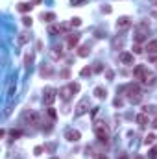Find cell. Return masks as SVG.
I'll return each mask as SVG.
<instances>
[{"instance_id":"2e32d148","label":"cell","mask_w":157,"mask_h":159,"mask_svg":"<svg viewBox=\"0 0 157 159\" xmlns=\"http://www.w3.org/2000/svg\"><path fill=\"white\" fill-rule=\"evenodd\" d=\"M137 124L139 126H146V124H148V115H146V113H139L137 115Z\"/></svg>"},{"instance_id":"cb8c5ba5","label":"cell","mask_w":157,"mask_h":159,"mask_svg":"<svg viewBox=\"0 0 157 159\" xmlns=\"http://www.w3.org/2000/svg\"><path fill=\"white\" fill-rule=\"evenodd\" d=\"M28 39H30L28 34H20V35H19V43H20V45H26V43H28Z\"/></svg>"},{"instance_id":"4316f807","label":"cell","mask_w":157,"mask_h":159,"mask_svg":"<svg viewBox=\"0 0 157 159\" xmlns=\"http://www.w3.org/2000/svg\"><path fill=\"white\" fill-rule=\"evenodd\" d=\"M142 52H144V48L141 45H133V54H142Z\"/></svg>"},{"instance_id":"e575fe53","label":"cell","mask_w":157,"mask_h":159,"mask_svg":"<svg viewBox=\"0 0 157 159\" xmlns=\"http://www.w3.org/2000/svg\"><path fill=\"white\" fill-rule=\"evenodd\" d=\"M122 104H124V100H122V98H117V100H115V105H117V107H120Z\"/></svg>"},{"instance_id":"3957f363","label":"cell","mask_w":157,"mask_h":159,"mask_svg":"<svg viewBox=\"0 0 157 159\" xmlns=\"http://www.w3.org/2000/svg\"><path fill=\"white\" fill-rule=\"evenodd\" d=\"M22 119H24V122H26V124L33 126V128H37V126L41 124V116H39V113H37V111H26V113L22 115Z\"/></svg>"},{"instance_id":"74e56055","label":"cell","mask_w":157,"mask_h":159,"mask_svg":"<svg viewBox=\"0 0 157 159\" xmlns=\"http://www.w3.org/2000/svg\"><path fill=\"white\" fill-rule=\"evenodd\" d=\"M118 159H129V155H128V154H120Z\"/></svg>"},{"instance_id":"5bb4252c","label":"cell","mask_w":157,"mask_h":159,"mask_svg":"<svg viewBox=\"0 0 157 159\" xmlns=\"http://www.w3.org/2000/svg\"><path fill=\"white\" fill-rule=\"evenodd\" d=\"M63 57V48L61 46H54V48H52V59H61Z\"/></svg>"},{"instance_id":"5b68a950","label":"cell","mask_w":157,"mask_h":159,"mask_svg":"<svg viewBox=\"0 0 157 159\" xmlns=\"http://www.w3.org/2000/svg\"><path fill=\"white\" fill-rule=\"evenodd\" d=\"M56 93H57V91H56L54 87H46V89H45L43 100H45V104L48 105V107H50V105H52V104L56 102V98H57V94H56Z\"/></svg>"},{"instance_id":"d6a6232c","label":"cell","mask_w":157,"mask_h":159,"mask_svg":"<svg viewBox=\"0 0 157 159\" xmlns=\"http://www.w3.org/2000/svg\"><path fill=\"white\" fill-rule=\"evenodd\" d=\"M20 135H22V131H20V130H13V131H11V137H13V139H17V137H20Z\"/></svg>"},{"instance_id":"d590c367","label":"cell","mask_w":157,"mask_h":159,"mask_svg":"<svg viewBox=\"0 0 157 159\" xmlns=\"http://www.w3.org/2000/svg\"><path fill=\"white\" fill-rule=\"evenodd\" d=\"M102 70H103V67H102V65H100V63H98V65H96V67H94V72H102Z\"/></svg>"},{"instance_id":"8fae6325","label":"cell","mask_w":157,"mask_h":159,"mask_svg":"<svg viewBox=\"0 0 157 159\" xmlns=\"http://www.w3.org/2000/svg\"><path fill=\"white\" fill-rule=\"evenodd\" d=\"M120 61L124 63V65H131V63H133V54H129V52H122V54H120Z\"/></svg>"},{"instance_id":"484cf974","label":"cell","mask_w":157,"mask_h":159,"mask_svg":"<svg viewBox=\"0 0 157 159\" xmlns=\"http://www.w3.org/2000/svg\"><path fill=\"white\" fill-rule=\"evenodd\" d=\"M48 116H50V119H52V120H56V116H57V113H56V109H54V107H52V105H50V107H48Z\"/></svg>"},{"instance_id":"603a6c76","label":"cell","mask_w":157,"mask_h":159,"mask_svg":"<svg viewBox=\"0 0 157 159\" xmlns=\"http://www.w3.org/2000/svg\"><path fill=\"white\" fill-rule=\"evenodd\" d=\"M43 19L46 22H52V20H56V15L54 13H43Z\"/></svg>"},{"instance_id":"f1b7e54d","label":"cell","mask_w":157,"mask_h":159,"mask_svg":"<svg viewBox=\"0 0 157 159\" xmlns=\"http://www.w3.org/2000/svg\"><path fill=\"white\" fill-rule=\"evenodd\" d=\"M150 159H157V144L152 146V150H150Z\"/></svg>"},{"instance_id":"f546056e","label":"cell","mask_w":157,"mask_h":159,"mask_svg":"<svg viewBox=\"0 0 157 159\" xmlns=\"http://www.w3.org/2000/svg\"><path fill=\"white\" fill-rule=\"evenodd\" d=\"M31 22H33V20H31V17H22V24L28 28V26H31Z\"/></svg>"},{"instance_id":"277c9868","label":"cell","mask_w":157,"mask_h":159,"mask_svg":"<svg viewBox=\"0 0 157 159\" xmlns=\"http://www.w3.org/2000/svg\"><path fill=\"white\" fill-rule=\"evenodd\" d=\"M89 105H91L89 98H81V100L76 104V107H74V115H76V116H81V115H85V113L89 111Z\"/></svg>"},{"instance_id":"f35d334b","label":"cell","mask_w":157,"mask_h":159,"mask_svg":"<svg viewBox=\"0 0 157 159\" xmlns=\"http://www.w3.org/2000/svg\"><path fill=\"white\" fill-rule=\"evenodd\" d=\"M152 126H153V128H155V130H157V116H155V120L152 122Z\"/></svg>"},{"instance_id":"e0dca14e","label":"cell","mask_w":157,"mask_h":159,"mask_svg":"<svg viewBox=\"0 0 157 159\" xmlns=\"http://www.w3.org/2000/svg\"><path fill=\"white\" fill-rule=\"evenodd\" d=\"M89 54H91L89 45H83V46H80V50H78V56H80V57H87Z\"/></svg>"},{"instance_id":"1f68e13d","label":"cell","mask_w":157,"mask_h":159,"mask_svg":"<svg viewBox=\"0 0 157 159\" xmlns=\"http://www.w3.org/2000/svg\"><path fill=\"white\" fill-rule=\"evenodd\" d=\"M83 2H87V0H70V6H81Z\"/></svg>"},{"instance_id":"ac0fdd59","label":"cell","mask_w":157,"mask_h":159,"mask_svg":"<svg viewBox=\"0 0 157 159\" xmlns=\"http://www.w3.org/2000/svg\"><path fill=\"white\" fill-rule=\"evenodd\" d=\"M142 81L146 83V85H153V83H155V76H153L152 72H148V74H146V78H144Z\"/></svg>"},{"instance_id":"52a82bcc","label":"cell","mask_w":157,"mask_h":159,"mask_svg":"<svg viewBox=\"0 0 157 159\" xmlns=\"http://www.w3.org/2000/svg\"><path fill=\"white\" fill-rule=\"evenodd\" d=\"M146 74H148V70H146L144 65H137V67L133 69V76L137 78V80H144V78H146Z\"/></svg>"},{"instance_id":"4fadbf2b","label":"cell","mask_w":157,"mask_h":159,"mask_svg":"<svg viewBox=\"0 0 157 159\" xmlns=\"http://www.w3.org/2000/svg\"><path fill=\"white\" fill-rule=\"evenodd\" d=\"M17 7H19L20 13H28V11H31V7H33V6H31L30 2H20V4H17Z\"/></svg>"},{"instance_id":"8d00e7d4","label":"cell","mask_w":157,"mask_h":159,"mask_svg":"<svg viewBox=\"0 0 157 159\" xmlns=\"http://www.w3.org/2000/svg\"><path fill=\"white\" fill-rule=\"evenodd\" d=\"M111 11H113V9H111V6H106V7H103V13H107V15H109Z\"/></svg>"},{"instance_id":"4dcf8cb0","label":"cell","mask_w":157,"mask_h":159,"mask_svg":"<svg viewBox=\"0 0 157 159\" xmlns=\"http://www.w3.org/2000/svg\"><path fill=\"white\" fill-rule=\"evenodd\" d=\"M43 150H45L43 146H35L33 148V155H41V154H43Z\"/></svg>"},{"instance_id":"7402d4cb","label":"cell","mask_w":157,"mask_h":159,"mask_svg":"<svg viewBox=\"0 0 157 159\" xmlns=\"http://www.w3.org/2000/svg\"><path fill=\"white\" fill-rule=\"evenodd\" d=\"M59 31H61L59 26H50V28H48V34H50V35H57Z\"/></svg>"},{"instance_id":"b9f144b4","label":"cell","mask_w":157,"mask_h":159,"mask_svg":"<svg viewBox=\"0 0 157 159\" xmlns=\"http://www.w3.org/2000/svg\"><path fill=\"white\" fill-rule=\"evenodd\" d=\"M135 159H144V157H141V155H137V157H135Z\"/></svg>"},{"instance_id":"60d3db41","label":"cell","mask_w":157,"mask_h":159,"mask_svg":"<svg viewBox=\"0 0 157 159\" xmlns=\"http://www.w3.org/2000/svg\"><path fill=\"white\" fill-rule=\"evenodd\" d=\"M33 4H41V0H33Z\"/></svg>"},{"instance_id":"9c48e42d","label":"cell","mask_w":157,"mask_h":159,"mask_svg":"<svg viewBox=\"0 0 157 159\" xmlns=\"http://www.w3.org/2000/svg\"><path fill=\"white\" fill-rule=\"evenodd\" d=\"M131 26V19L129 17H120L117 20V30H128Z\"/></svg>"},{"instance_id":"8992f818","label":"cell","mask_w":157,"mask_h":159,"mask_svg":"<svg viewBox=\"0 0 157 159\" xmlns=\"http://www.w3.org/2000/svg\"><path fill=\"white\" fill-rule=\"evenodd\" d=\"M65 139L70 141V143H78V141L81 139V133H80L78 130H67V131H65Z\"/></svg>"},{"instance_id":"836d02e7","label":"cell","mask_w":157,"mask_h":159,"mask_svg":"<svg viewBox=\"0 0 157 159\" xmlns=\"http://www.w3.org/2000/svg\"><path fill=\"white\" fill-rule=\"evenodd\" d=\"M70 85H72V89H74V93H80V83H70Z\"/></svg>"},{"instance_id":"d4e9b609","label":"cell","mask_w":157,"mask_h":159,"mask_svg":"<svg viewBox=\"0 0 157 159\" xmlns=\"http://www.w3.org/2000/svg\"><path fill=\"white\" fill-rule=\"evenodd\" d=\"M70 26H81V19L80 17H74V19H70Z\"/></svg>"},{"instance_id":"44dd1931","label":"cell","mask_w":157,"mask_h":159,"mask_svg":"<svg viewBox=\"0 0 157 159\" xmlns=\"http://www.w3.org/2000/svg\"><path fill=\"white\" fill-rule=\"evenodd\" d=\"M91 74H92V69H91V67H83V69L80 70V76H83V78H85V76H91Z\"/></svg>"},{"instance_id":"ba28073f","label":"cell","mask_w":157,"mask_h":159,"mask_svg":"<svg viewBox=\"0 0 157 159\" xmlns=\"http://www.w3.org/2000/svg\"><path fill=\"white\" fill-rule=\"evenodd\" d=\"M72 94H74V89H72L70 83H68V85H65V87H63V89L59 91V96H61L63 100H70Z\"/></svg>"},{"instance_id":"ab89813d","label":"cell","mask_w":157,"mask_h":159,"mask_svg":"<svg viewBox=\"0 0 157 159\" xmlns=\"http://www.w3.org/2000/svg\"><path fill=\"white\" fill-rule=\"evenodd\" d=\"M96 159H107V157L103 155V154H100V155H96Z\"/></svg>"},{"instance_id":"6da1fadb","label":"cell","mask_w":157,"mask_h":159,"mask_svg":"<svg viewBox=\"0 0 157 159\" xmlns=\"http://www.w3.org/2000/svg\"><path fill=\"white\" fill-rule=\"evenodd\" d=\"M126 94H128V100L133 102V104H139L141 98H142V91L137 83H129V85L126 87Z\"/></svg>"},{"instance_id":"83f0119b","label":"cell","mask_w":157,"mask_h":159,"mask_svg":"<svg viewBox=\"0 0 157 159\" xmlns=\"http://www.w3.org/2000/svg\"><path fill=\"white\" fill-rule=\"evenodd\" d=\"M155 111H157L155 105H146V107H144V113L146 115H148V113H155Z\"/></svg>"},{"instance_id":"7c38bea8","label":"cell","mask_w":157,"mask_h":159,"mask_svg":"<svg viewBox=\"0 0 157 159\" xmlns=\"http://www.w3.org/2000/svg\"><path fill=\"white\" fill-rule=\"evenodd\" d=\"M92 94H94L96 98H100V100H102V98H106V96H107V91L103 89V87H94Z\"/></svg>"},{"instance_id":"30bf717a","label":"cell","mask_w":157,"mask_h":159,"mask_svg":"<svg viewBox=\"0 0 157 159\" xmlns=\"http://www.w3.org/2000/svg\"><path fill=\"white\" fill-rule=\"evenodd\" d=\"M78 43H80V35H78V34H68V35H67V45H68L70 48L78 46Z\"/></svg>"},{"instance_id":"d6986e66","label":"cell","mask_w":157,"mask_h":159,"mask_svg":"<svg viewBox=\"0 0 157 159\" xmlns=\"http://www.w3.org/2000/svg\"><path fill=\"white\" fill-rule=\"evenodd\" d=\"M155 139H157V137H155L153 133H150V135H146V137H144V144H146V146H152V144L155 143Z\"/></svg>"},{"instance_id":"ffe728a7","label":"cell","mask_w":157,"mask_h":159,"mask_svg":"<svg viewBox=\"0 0 157 159\" xmlns=\"http://www.w3.org/2000/svg\"><path fill=\"white\" fill-rule=\"evenodd\" d=\"M142 41H146V34L144 31H137L135 34V43H142Z\"/></svg>"},{"instance_id":"9a60e30c","label":"cell","mask_w":157,"mask_h":159,"mask_svg":"<svg viewBox=\"0 0 157 159\" xmlns=\"http://www.w3.org/2000/svg\"><path fill=\"white\" fill-rule=\"evenodd\" d=\"M144 50H148L150 54H157V39H153V41H150L148 45H146V48Z\"/></svg>"},{"instance_id":"7a4b0ae2","label":"cell","mask_w":157,"mask_h":159,"mask_svg":"<svg viewBox=\"0 0 157 159\" xmlns=\"http://www.w3.org/2000/svg\"><path fill=\"white\" fill-rule=\"evenodd\" d=\"M94 133H96V139L100 143H109V131L106 128V124L103 122H96V126H94Z\"/></svg>"}]
</instances>
